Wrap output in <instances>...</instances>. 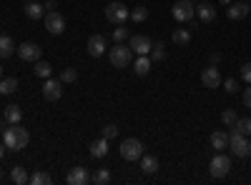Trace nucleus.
I'll use <instances>...</instances> for the list:
<instances>
[{
	"mask_svg": "<svg viewBox=\"0 0 251 185\" xmlns=\"http://www.w3.org/2000/svg\"><path fill=\"white\" fill-rule=\"evenodd\" d=\"M3 140H5V148L18 153V150H25L28 148V143H30V133L25 128H20V123L18 125H10V128H3Z\"/></svg>",
	"mask_w": 251,
	"mask_h": 185,
	"instance_id": "nucleus-1",
	"label": "nucleus"
},
{
	"mask_svg": "<svg viewBox=\"0 0 251 185\" xmlns=\"http://www.w3.org/2000/svg\"><path fill=\"white\" fill-rule=\"evenodd\" d=\"M108 60H111V65H113V68H128V65H131V60H133V50H131V45L116 43V48H111V53H108Z\"/></svg>",
	"mask_w": 251,
	"mask_h": 185,
	"instance_id": "nucleus-2",
	"label": "nucleus"
},
{
	"mask_svg": "<svg viewBox=\"0 0 251 185\" xmlns=\"http://www.w3.org/2000/svg\"><path fill=\"white\" fill-rule=\"evenodd\" d=\"M228 148L236 158H249L251 155V143L246 140V135H241L236 128L228 130Z\"/></svg>",
	"mask_w": 251,
	"mask_h": 185,
	"instance_id": "nucleus-3",
	"label": "nucleus"
},
{
	"mask_svg": "<svg viewBox=\"0 0 251 185\" xmlns=\"http://www.w3.org/2000/svg\"><path fill=\"white\" fill-rule=\"evenodd\" d=\"M128 18H131V10L126 8L121 0H113V3L106 5V20H108V23H113V25H123Z\"/></svg>",
	"mask_w": 251,
	"mask_h": 185,
	"instance_id": "nucleus-4",
	"label": "nucleus"
},
{
	"mask_svg": "<svg viewBox=\"0 0 251 185\" xmlns=\"http://www.w3.org/2000/svg\"><path fill=\"white\" fill-rule=\"evenodd\" d=\"M143 155V143L138 138H126L121 143V158L123 160H141Z\"/></svg>",
	"mask_w": 251,
	"mask_h": 185,
	"instance_id": "nucleus-5",
	"label": "nucleus"
},
{
	"mask_svg": "<svg viewBox=\"0 0 251 185\" xmlns=\"http://www.w3.org/2000/svg\"><path fill=\"white\" fill-rule=\"evenodd\" d=\"M171 15L178 20V23H188V20L196 18V5L191 3V0H178V3H174V8H171Z\"/></svg>",
	"mask_w": 251,
	"mask_h": 185,
	"instance_id": "nucleus-6",
	"label": "nucleus"
},
{
	"mask_svg": "<svg viewBox=\"0 0 251 185\" xmlns=\"http://www.w3.org/2000/svg\"><path fill=\"white\" fill-rule=\"evenodd\" d=\"M208 170H211L214 178H226L228 173H231V160H228L224 153H216L211 158V163H208Z\"/></svg>",
	"mask_w": 251,
	"mask_h": 185,
	"instance_id": "nucleus-7",
	"label": "nucleus"
},
{
	"mask_svg": "<svg viewBox=\"0 0 251 185\" xmlns=\"http://www.w3.org/2000/svg\"><path fill=\"white\" fill-rule=\"evenodd\" d=\"M46 30L50 35H60L63 30H66V18H63L58 10H48L46 13Z\"/></svg>",
	"mask_w": 251,
	"mask_h": 185,
	"instance_id": "nucleus-8",
	"label": "nucleus"
},
{
	"mask_svg": "<svg viewBox=\"0 0 251 185\" xmlns=\"http://www.w3.org/2000/svg\"><path fill=\"white\" fill-rule=\"evenodd\" d=\"M15 53L20 55V60H23V63H38L40 55H43L40 45H35V43H23V45H18Z\"/></svg>",
	"mask_w": 251,
	"mask_h": 185,
	"instance_id": "nucleus-9",
	"label": "nucleus"
},
{
	"mask_svg": "<svg viewBox=\"0 0 251 185\" xmlns=\"http://www.w3.org/2000/svg\"><path fill=\"white\" fill-rule=\"evenodd\" d=\"M128 45L136 55H149L151 48H153V40L151 38H146V35H131L128 38Z\"/></svg>",
	"mask_w": 251,
	"mask_h": 185,
	"instance_id": "nucleus-10",
	"label": "nucleus"
},
{
	"mask_svg": "<svg viewBox=\"0 0 251 185\" xmlns=\"http://www.w3.org/2000/svg\"><path fill=\"white\" fill-rule=\"evenodd\" d=\"M43 98L55 103L63 98V80H53V78H46V85H43Z\"/></svg>",
	"mask_w": 251,
	"mask_h": 185,
	"instance_id": "nucleus-11",
	"label": "nucleus"
},
{
	"mask_svg": "<svg viewBox=\"0 0 251 185\" xmlns=\"http://www.w3.org/2000/svg\"><path fill=\"white\" fill-rule=\"evenodd\" d=\"M201 83H203V88H219V85H221V73H219V68H216V65L203 68V70H201Z\"/></svg>",
	"mask_w": 251,
	"mask_h": 185,
	"instance_id": "nucleus-12",
	"label": "nucleus"
},
{
	"mask_svg": "<svg viewBox=\"0 0 251 185\" xmlns=\"http://www.w3.org/2000/svg\"><path fill=\"white\" fill-rule=\"evenodd\" d=\"M88 180H91V175H88V170L83 168V165L71 168V173L66 175V183H68V185H86Z\"/></svg>",
	"mask_w": 251,
	"mask_h": 185,
	"instance_id": "nucleus-13",
	"label": "nucleus"
},
{
	"mask_svg": "<svg viewBox=\"0 0 251 185\" xmlns=\"http://www.w3.org/2000/svg\"><path fill=\"white\" fill-rule=\"evenodd\" d=\"M86 48H88V55H93V58L106 55V38H103V35H91Z\"/></svg>",
	"mask_w": 251,
	"mask_h": 185,
	"instance_id": "nucleus-14",
	"label": "nucleus"
},
{
	"mask_svg": "<svg viewBox=\"0 0 251 185\" xmlns=\"http://www.w3.org/2000/svg\"><path fill=\"white\" fill-rule=\"evenodd\" d=\"M196 18L201 20V23H214L216 20V8L208 5V0H203V3L196 5Z\"/></svg>",
	"mask_w": 251,
	"mask_h": 185,
	"instance_id": "nucleus-15",
	"label": "nucleus"
},
{
	"mask_svg": "<svg viewBox=\"0 0 251 185\" xmlns=\"http://www.w3.org/2000/svg\"><path fill=\"white\" fill-rule=\"evenodd\" d=\"M249 3H246V0H241V3H231V5H228V18H231V20H241V18H246L249 15Z\"/></svg>",
	"mask_w": 251,
	"mask_h": 185,
	"instance_id": "nucleus-16",
	"label": "nucleus"
},
{
	"mask_svg": "<svg viewBox=\"0 0 251 185\" xmlns=\"http://www.w3.org/2000/svg\"><path fill=\"white\" fill-rule=\"evenodd\" d=\"M108 150H111V145H108L106 138H98V140L91 143V155H93V158H106Z\"/></svg>",
	"mask_w": 251,
	"mask_h": 185,
	"instance_id": "nucleus-17",
	"label": "nucleus"
},
{
	"mask_svg": "<svg viewBox=\"0 0 251 185\" xmlns=\"http://www.w3.org/2000/svg\"><path fill=\"white\" fill-rule=\"evenodd\" d=\"M158 158L156 155H141V170L146 173V175H153V173H158Z\"/></svg>",
	"mask_w": 251,
	"mask_h": 185,
	"instance_id": "nucleus-18",
	"label": "nucleus"
},
{
	"mask_svg": "<svg viewBox=\"0 0 251 185\" xmlns=\"http://www.w3.org/2000/svg\"><path fill=\"white\" fill-rule=\"evenodd\" d=\"M3 120L8 123V125H18V123L23 120V110H20V105H8L5 113H3Z\"/></svg>",
	"mask_w": 251,
	"mask_h": 185,
	"instance_id": "nucleus-19",
	"label": "nucleus"
},
{
	"mask_svg": "<svg viewBox=\"0 0 251 185\" xmlns=\"http://www.w3.org/2000/svg\"><path fill=\"white\" fill-rule=\"evenodd\" d=\"M211 148H214L216 153H224V150L228 148V133H224V130H216V133L211 135Z\"/></svg>",
	"mask_w": 251,
	"mask_h": 185,
	"instance_id": "nucleus-20",
	"label": "nucleus"
},
{
	"mask_svg": "<svg viewBox=\"0 0 251 185\" xmlns=\"http://www.w3.org/2000/svg\"><path fill=\"white\" fill-rule=\"evenodd\" d=\"M23 10H25V15L30 18V20H40V18H46V5H40V3H25L23 5Z\"/></svg>",
	"mask_w": 251,
	"mask_h": 185,
	"instance_id": "nucleus-21",
	"label": "nucleus"
},
{
	"mask_svg": "<svg viewBox=\"0 0 251 185\" xmlns=\"http://www.w3.org/2000/svg\"><path fill=\"white\" fill-rule=\"evenodd\" d=\"M10 180L15 185H25V183H30V175L23 165H15V168H10Z\"/></svg>",
	"mask_w": 251,
	"mask_h": 185,
	"instance_id": "nucleus-22",
	"label": "nucleus"
},
{
	"mask_svg": "<svg viewBox=\"0 0 251 185\" xmlns=\"http://www.w3.org/2000/svg\"><path fill=\"white\" fill-rule=\"evenodd\" d=\"M15 43H13V38L10 35H0V58H10L15 53Z\"/></svg>",
	"mask_w": 251,
	"mask_h": 185,
	"instance_id": "nucleus-23",
	"label": "nucleus"
},
{
	"mask_svg": "<svg viewBox=\"0 0 251 185\" xmlns=\"http://www.w3.org/2000/svg\"><path fill=\"white\" fill-rule=\"evenodd\" d=\"M133 70H136V75H149L151 73V58L149 55H138Z\"/></svg>",
	"mask_w": 251,
	"mask_h": 185,
	"instance_id": "nucleus-24",
	"label": "nucleus"
},
{
	"mask_svg": "<svg viewBox=\"0 0 251 185\" xmlns=\"http://www.w3.org/2000/svg\"><path fill=\"white\" fill-rule=\"evenodd\" d=\"M15 90H18L15 78H0V95H13Z\"/></svg>",
	"mask_w": 251,
	"mask_h": 185,
	"instance_id": "nucleus-25",
	"label": "nucleus"
},
{
	"mask_svg": "<svg viewBox=\"0 0 251 185\" xmlns=\"http://www.w3.org/2000/svg\"><path fill=\"white\" fill-rule=\"evenodd\" d=\"M174 43H176V45H188V43H191V30L178 28V30L174 33Z\"/></svg>",
	"mask_w": 251,
	"mask_h": 185,
	"instance_id": "nucleus-26",
	"label": "nucleus"
},
{
	"mask_svg": "<svg viewBox=\"0 0 251 185\" xmlns=\"http://www.w3.org/2000/svg\"><path fill=\"white\" fill-rule=\"evenodd\" d=\"M30 183H33V185H50V183H53V178H50L46 170H38V173H33V175H30Z\"/></svg>",
	"mask_w": 251,
	"mask_h": 185,
	"instance_id": "nucleus-27",
	"label": "nucleus"
},
{
	"mask_svg": "<svg viewBox=\"0 0 251 185\" xmlns=\"http://www.w3.org/2000/svg\"><path fill=\"white\" fill-rule=\"evenodd\" d=\"M33 70H35V75H38V78H50V73H53V68L46 63V60H38Z\"/></svg>",
	"mask_w": 251,
	"mask_h": 185,
	"instance_id": "nucleus-28",
	"label": "nucleus"
},
{
	"mask_svg": "<svg viewBox=\"0 0 251 185\" xmlns=\"http://www.w3.org/2000/svg\"><path fill=\"white\" fill-rule=\"evenodd\" d=\"M146 18H149V8H146V5H138V8L131 10V20H133V23H143Z\"/></svg>",
	"mask_w": 251,
	"mask_h": 185,
	"instance_id": "nucleus-29",
	"label": "nucleus"
},
{
	"mask_svg": "<svg viewBox=\"0 0 251 185\" xmlns=\"http://www.w3.org/2000/svg\"><path fill=\"white\" fill-rule=\"evenodd\" d=\"M60 80H63V85L75 83V80H78V70H75V68H63V73H60Z\"/></svg>",
	"mask_w": 251,
	"mask_h": 185,
	"instance_id": "nucleus-30",
	"label": "nucleus"
},
{
	"mask_svg": "<svg viewBox=\"0 0 251 185\" xmlns=\"http://www.w3.org/2000/svg\"><path fill=\"white\" fill-rule=\"evenodd\" d=\"M93 183H98V185L111 183V170H108V168H98V170H96V175H93Z\"/></svg>",
	"mask_w": 251,
	"mask_h": 185,
	"instance_id": "nucleus-31",
	"label": "nucleus"
},
{
	"mask_svg": "<svg viewBox=\"0 0 251 185\" xmlns=\"http://www.w3.org/2000/svg\"><path fill=\"white\" fill-rule=\"evenodd\" d=\"M231 128H236L241 135H251V118H239L236 125H231Z\"/></svg>",
	"mask_w": 251,
	"mask_h": 185,
	"instance_id": "nucleus-32",
	"label": "nucleus"
},
{
	"mask_svg": "<svg viewBox=\"0 0 251 185\" xmlns=\"http://www.w3.org/2000/svg\"><path fill=\"white\" fill-rule=\"evenodd\" d=\"M236 120H239V115H236L234 110H224V113H221V123H224V128L236 125Z\"/></svg>",
	"mask_w": 251,
	"mask_h": 185,
	"instance_id": "nucleus-33",
	"label": "nucleus"
},
{
	"mask_svg": "<svg viewBox=\"0 0 251 185\" xmlns=\"http://www.w3.org/2000/svg\"><path fill=\"white\" fill-rule=\"evenodd\" d=\"M151 60H156V63H158V60H163L166 58V45L163 43H153V48H151Z\"/></svg>",
	"mask_w": 251,
	"mask_h": 185,
	"instance_id": "nucleus-34",
	"label": "nucleus"
},
{
	"mask_svg": "<svg viewBox=\"0 0 251 185\" xmlns=\"http://www.w3.org/2000/svg\"><path fill=\"white\" fill-rule=\"evenodd\" d=\"M126 38H128V28H116L113 30V40H116V43H126Z\"/></svg>",
	"mask_w": 251,
	"mask_h": 185,
	"instance_id": "nucleus-35",
	"label": "nucleus"
},
{
	"mask_svg": "<svg viewBox=\"0 0 251 185\" xmlns=\"http://www.w3.org/2000/svg\"><path fill=\"white\" fill-rule=\"evenodd\" d=\"M239 75H241L244 83H249V85H251V63H244V65H241V70H239Z\"/></svg>",
	"mask_w": 251,
	"mask_h": 185,
	"instance_id": "nucleus-36",
	"label": "nucleus"
},
{
	"mask_svg": "<svg viewBox=\"0 0 251 185\" xmlns=\"http://www.w3.org/2000/svg\"><path fill=\"white\" fill-rule=\"evenodd\" d=\"M100 133H103L100 138H106V140H111V138H116V135H118V128H116V125H111V123H108V125L103 128Z\"/></svg>",
	"mask_w": 251,
	"mask_h": 185,
	"instance_id": "nucleus-37",
	"label": "nucleus"
},
{
	"mask_svg": "<svg viewBox=\"0 0 251 185\" xmlns=\"http://www.w3.org/2000/svg\"><path fill=\"white\" fill-rule=\"evenodd\" d=\"M224 88H226V93H236V90H239V80H234V78H226Z\"/></svg>",
	"mask_w": 251,
	"mask_h": 185,
	"instance_id": "nucleus-38",
	"label": "nucleus"
},
{
	"mask_svg": "<svg viewBox=\"0 0 251 185\" xmlns=\"http://www.w3.org/2000/svg\"><path fill=\"white\" fill-rule=\"evenodd\" d=\"M244 105H246V108H251V85L244 90Z\"/></svg>",
	"mask_w": 251,
	"mask_h": 185,
	"instance_id": "nucleus-39",
	"label": "nucleus"
},
{
	"mask_svg": "<svg viewBox=\"0 0 251 185\" xmlns=\"http://www.w3.org/2000/svg\"><path fill=\"white\" fill-rule=\"evenodd\" d=\"M219 63H221V55L214 53V55H211V65H219Z\"/></svg>",
	"mask_w": 251,
	"mask_h": 185,
	"instance_id": "nucleus-40",
	"label": "nucleus"
},
{
	"mask_svg": "<svg viewBox=\"0 0 251 185\" xmlns=\"http://www.w3.org/2000/svg\"><path fill=\"white\" fill-rule=\"evenodd\" d=\"M5 155V143H0V158Z\"/></svg>",
	"mask_w": 251,
	"mask_h": 185,
	"instance_id": "nucleus-41",
	"label": "nucleus"
},
{
	"mask_svg": "<svg viewBox=\"0 0 251 185\" xmlns=\"http://www.w3.org/2000/svg\"><path fill=\"white\" fill-rule=\"evenodd\" d=\"M219 3H221V5H231V0H219Z\"/></svg>",
	"mask_w": 251,
	"mask_h": 185,
	"instance_id": "nucleus-42",
	"label": "nucleus"
},
{
	"mask_svg": "<svg viewBox=\"0 0 251 185\" xmlns=\"http://www.w3.org/2000/svg\"><path fill=\"white\" fill-rule=\"evenodd\" d=\"M0 78H3V65H0Z\"/></svg>",
	"mask_w": 251,
	"mask_h": 185,
	"instance_id": "nucleus-43",
	"label": "nucleus"
},
{
	"mask_svg": "<svg viewBox=\"0 0 251 185\" xmlns=\"http://www.w3.org/2000/svg\"><path fill=\"white\" fill-rule=\"evenodd\" d=\"M0 180H3V170H0Z\"/></svg>",
	"mask_w": 251,
	"mask_h": 185,
	"instance_id": "nucleus-44",
	"label": "nucleus"
},
{
	"mask_svg": "<svg viewBox=\"0 0 251 185\" xmlns=\"http://www.w3.org/2000/svg\"><path fill=\"white\" fill-rule=\"evenodd\" d=\"M246 3H249V0H246Z\"/></svg>",
	"mask_w": 251,
	"mask_h": 185,
	"instance_id": "nucleus-45",
	"label": "nucleus"
}]
</instances>
